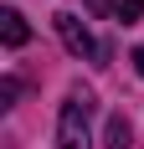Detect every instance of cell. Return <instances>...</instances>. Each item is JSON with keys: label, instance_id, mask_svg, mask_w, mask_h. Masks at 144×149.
Listing matches in <instances>:
<instances>
[{"label": "cell", "instance_id": "obj_3", "mask_svg": "<svg viewBox=\"0 0 144 149\" xmlns=\"http://www.w3.org/2000/svg\"><path fill=\"white\" fill-rule=\"evenodd\" d=\"M0 41H5V46H26L31 41V26H26V15L15 10V5L0 10Z\"/></svg>", "mask_w": 144, "mask_h": 149}, {"label": "cell", "instance_id": "obj_2", "mask_svg": "<svg viewBox=\"0 0 144 149\" xmlns=\"http://www.w3.org/2000/svg\"><path fill=\"white\" fill-rule=\"evenodd\" d=\"M52 21H57V36L67 41V52H72V57H103V46L93 41V31H87L72 10H57Z\"/></svg>", "mask_w": 144, "mask_h": 149}, {"label": "cell", "instance_id": "obj_5", "mask_svg": "<svg viewBox=\"0 0 144 149\" xmlns=\"http://www.w3.org/2000/svg\"><path fill=\"white\" fill-rule=\"evenodd\" d=\"M134 15H144V0H124L118 5V21H134Z\"/></svg>", "mask_w": 144, "mask_h": 149}, {"label": "cell", "instance_id": "obj_4", "mask_svg": "<svg viewBox=\"0 0 144 149\" xmlns=\"http://www.w3.org/2000/svg\"><path fill=\"white\" fill-rule=\"evenodd\" d=\"M108 149H129V123L118 118V113L108 118Z\"/></svg>", "mask_w": 144, "mask_h": 149}, {"label": "cell", "instance_id": "obj_7", "mask_svg": "<svg viewBox=\"0 0 144 149\" xmlns=\"http://www.w3.org/2000/svg\"><path fill=\"white\" fill-rule=\"evenodd\" d=\"M134 67H139V77H144V46H134Z\"/></svg>", "mask_w": 144, "mask_h": 149}, {"label": "cell", "instance_id": "obj_1", "mask_svg": "<svg viewBox=\"0 0 144 149\" xmlns=\"http://www.w3.org/2000/svg\"><path fill=\"white\" fill-rule=\"evenodd\" d=\"M87 113H93V98L87 93H72L57 113V149H87Z\"/></svg>", "mask_w": 144, "mask_h": 149}, {"label": "cell", "instance_id": "obj_6", "mask_svg": "<svg viewBox=\"0 0 144 149\" xmlns=\"http://www.w3.org/2000/svg\"><path fill=\"white\" fill-rule=\"evenodd\" d=\"M15 93H21V82H15V77H5V82H0V103L10 108V98H15Z\"/></svg>", "mask_w": 144, "mask_h": 149}]
</instances>
